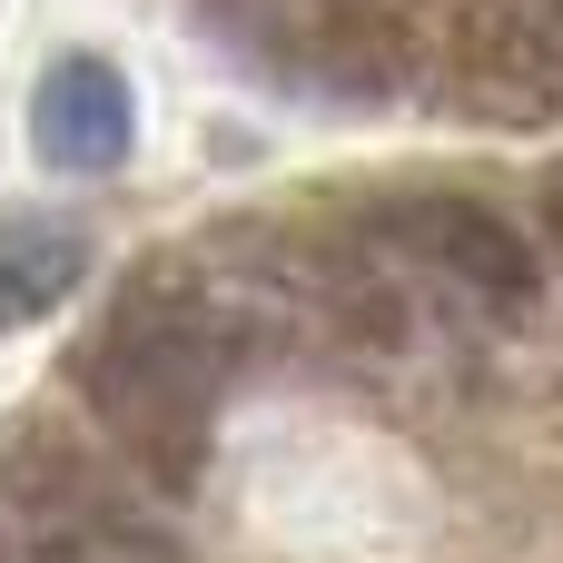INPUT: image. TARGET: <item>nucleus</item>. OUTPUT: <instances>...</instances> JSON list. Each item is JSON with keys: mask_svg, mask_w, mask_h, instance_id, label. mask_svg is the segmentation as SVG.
Wrapping results in <instances>:
<instances>
[{"mask_svg": "<svg viewBox=\"0 0 563 563\" xmlns=\"http://www.w3.org/2000/svg\"><path fill=\"white\" fill-rule=\"evenodd\" d=\"M129 139H139V99H129V79H119L99 49H69V59L40 69V89H30V148H40L59 178L119 168Z\"/></svg>", "mask_w": 563, "mask_h": 563, "instance_id": "obj_5", "label": "nucleus"}, {"mask_svg": "<svg viewBox=\"0 0 563 563\" xmlns=\"http://www.w3.org/2000/svg\"><path fill=\"white\" fill-rule=\"evenodd\" d=\"M534 218H544V238H554V257H563V158L534 178Z\"/></svg>", "mask_w": 563, "mask_h": 563, "instance_id": "obj_8", "label": "nucleus"}, {"mask_svg": "<svg viewBox=\"0 0 563 563\" xmlns=\"http://www.w3.org/2000/svg\"><path fill=\"white\" fill-rule=\"evenodd\" d=\"M376 10H406V20H426V10H435V0H376Z\"/></svg>", "mask_w": 563, "mask_h": 563, "instance_id": "obj_9", "label": "nucleus"}, {"mask_svg": "<svg viewBox=\"0 0 563 563\" xmlns=\"http://www.w3.org/2000/svg\"><path fill=\"white\" fill-rule=\"evenodd\" d=\"M257 376L247 307L208 247H148L119 267L109 307L59 346V396L99 426V445L168 505H188L218 465V406Z\"/></svg>", "mask_w": 563, "mask_h": 563, "instance_id": "obj_1", "label": "nucleus"}, {"mask_svg": "<svg viewBox=\"0 0 563 563\" xmlns=\"http://www.w3.org/2000/svg\"><path fill=\"white\" fill-rule=\"evenodd\" d=\"M0 515L20 525H69V534H129V544H178L168 525V495H148L109 445L99 426L69 406H20L0 426Z\"/></svg>", "mask_w": 563, "mask_h": 563, "instance_id": "obj_4", "label": "nucleus"}, {"mask_svg": "<svg viewBox=\"0 0 563 563\" xmlns=\"http://www.w3.org/2000/svg\"><path fill=\"white\" fill-rule=\"evenodd\" d=\"M89 277V238L69 218H30V208H0V327H40L79 297Z\"/></svg>", "mask_w": 563, "mask_h": 563, "instance_id": "obj_6", "label": "nucleus"}, {"mask_svg": "<svg viewBox=\"0 0 563 563\" xmlns=\"http://www.w3.org/2000/svg\"><path fill=\"white\" fill-rule=\"evenodd\" d=\"M356 218L426 287L435 327L525 336L544 317V247H534V228L515 208L465 198V188H386V198H356Z\"/></svg>", "mask_w": 563, "mask_h": 563, "instance_id": "obj_2", "label": "nucleus"}, {"mask_svg": "<svg viewBox=\"0 0 563 563\" xmlns=\"http://www.w3.org/2000/svg\"><path fill=\"white\" fill-rule=\"evenodd\" d=\"M416 89L475 129L563 119V0H445L416 40Z\"/></svg>", "mask_w": 563, "mask_h": 563, "instance_id": "obj_3", "label": "nucleus"}, {"mask_svg": "<svg viewBox=\"0 0 563 563\" xmlns=\"http://www.w3.org/2000/svg\"><path fill=\"white\" fill-rule=\"evenodd\" d=\"M0 563H188V544H129V534H69L0 515Z\"/></svg>", "mask_w": 563, "mask_h": 563, "instance_id": "obj_7", "label": "nucleus"}]
</instances>
